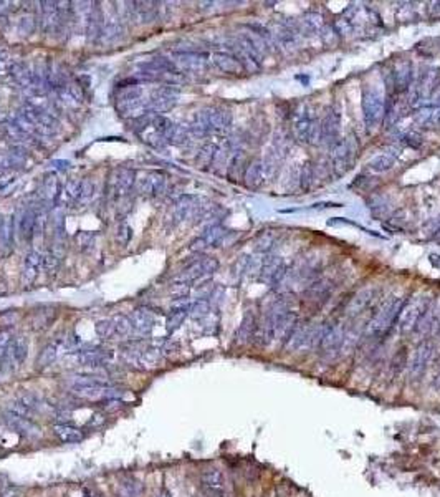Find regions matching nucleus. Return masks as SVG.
Listing matches in <instances>:
<instances>
[{
	"label": "nucleus",
	"instance_id": "f257e3e1",
	"mask_svg": "<svg viewBox=\"0 0 440 497\" xmlns=\"http://www.w3.org/2000/svg\"><path fill=\"white\" fill-rule=\"evenodd\" d=\"M53 429H55V434L62 442H70V444H72V442L83 441V433H81L78 428H73V426L57 424Z\"/></svg>",
	"mask_w": 440,
	"mask_h": 497
},
{
	"label": "nucleus",
	"instance_id": "f03ea898",
	"mask_svg": "<svg viewBox=\"0 0 440 497\" xmlns=\"http://www.w3.org/2000/svg\"><path fill=\"white\" fill-rule=\"evenodd\" d=\"M202 482L209 490H222L224 489V476L217 469H207L202 472Z\"/></svg>",
	"mask_w": 440,
	"mask_h": 497
},
{
	"label": "nucleus",
	"instance_id": "7ed1b4c3",
	"mask_svg": "<svg viewBox=\"0 0 440 497\" xmlns=\"http://www.w3.org/2000/svg\"><path fill=\"white\" fill-rule=\"evenodd\" d=\"M131 325L139 328V330H149V328L153 327V317H151L148 312H136Z\"/></svg>",
	"mask_w": 440,
	"mask_h": 497
},
{
	"label": "nucleus",
	"instance_id": "20e7f679",
	"mask_svg": "<svg viewBox=\"0 0 440 497\" xmlns=\"http://www.w3.org/2000/svg\"><path fill=\"white\" fill-rule=\"evenodd\" d=\"M12 355L15 356V360H17L19 363H22V361L25 360V356H27V343L22 338L15 340V342L12 343Z\"/></svg>",
	"mask_w": 440,
	"mask_h": 497
},
{
	"label": "nucleus",
	"instance_id": "39448f33",
	"mask_svg": "<svg viewBox=\"0 0 440 497\" xmlns=\"http://www.w3.org/2000/svg\"><path fill=\"white\" fill-rule=\"evenodd\" d=\"M96 332L100 333L101 337L108 338V337H111L113 333H116V328H115V325H111L110 322H101L100 325L96 327Z\"/></svg>",
	"mask_w": 440,
	"mask_h": 497
},
{
	"label": "nucleus",
	"instance_id": "423d86ee",
	"mask_svg": "<svg viewBox=\"0 0 440 497\" xmlns=\"http://www.w3.org/2000/svg\"><path fill=\"white\" fill-rule=\"evenodd\" d=\"M53 358H55V348L48 347L47 350H43V353L40 356V363L42 365H48Z\"/></svg>",
	"mask_w": 440,
	"mask_h": 497
}]
</instances>
